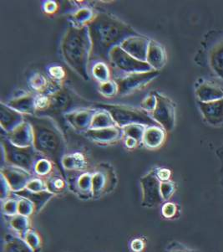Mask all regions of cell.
I'll list each match as a JSON object with an SVG mask.
<instances>
[{"instance_id": "cell-1", "label": "cell", "mask_w": 223, "mask_h": 252, "mask_svg": "<svg viewBox=\"0 0 223 252\" xmlns=\"http://www.w3.org/2000/svg\"><path fill=\"white\" fill-rule=\"evenodd\" d=\"M91 40L89 64L106 62L109 64L110 53L129 37L138 35L131 26L107 13H97L87 25Z\"/></svg>"}, {"instance_id": "cell-2", "label": "cell", "mask_w": 223, "mask_h": 252, "mask_svg": "<svg viewBox=\"0 0 223 252\" xmlns=\"http://www.w3.org/2000/svg\"><path fill=\"white\" fill-rule=\"evenodd\" d=\"M34 133V149L51 160L66 175L63 159L66 151V141L59 125L49 116L25 115Z\"/></svg>"}, {"instance_id": "cell-3", "label": "cell", "mask_w": 223, "mask_h": 252, "mask_svg": "<svg viewBox=\"0 0 223 252\" xmlns=\"http://www.w3.org/2000/svg\"><path fill=\"white\" fill-rule=\"evenodd\" d=\"M91 48L92 45L87 26H70L60 44V51L64 62L84 81L89 80Z\"/></svg>"}, {"instance_id": "cell-4", "label": "cell", "mask_w": 223, "mask_h": 252, "mask_svg": "<svg viewBox=\"0 0 223 252\" xmlns=\"http://www.w3.org/2000/svg\"><path fill=\"white\" fill-rule=\"evenodd\" d=\"M90 102L79 96L70 88L61 86L48 95H36V114L39 116L66 114L74 110L89 108Z\"/></svg>"}, {"instance_id": "cell-5", "label": "cell", "mask_w": 223, "mask_h": 252, "mask_svg": "<svg viewBox=\"0 0 223 252\" xmlns=\"http://www.w3.org/2000/svg\"><path fill=\"white\" fill-rule=\"evenodd\" d=\"M92 107L109 112L116 126L120 128L132 124H140L145 126H160L149 113L142 109L101 102H95Z\"/></svg>"}, {"instance_id": "cell-6", "label": "cell", "mask_w": 223, "mask_h": 252, "mask_svg": "<svg viewBox=\"0 0 223 252\" xmlns=\"http://www.w3.org/2000/svg\"><path fill=\"white\" fill-rule=\"evenodd\" d=\"M1 145L3 150V160L9 165L23 168L26 171L34 174V166L37 161L42 157L35 150L34 146L18 147L10 143L5 137L1 138Z\"/></svg>"}, {"instance_id": "cell-7", "label": "cell", "mask_w": 223, "mask_h": 252, "mask_svg": "<svg viewBox=\"0 0 223 252\" xmlns=\"http://www.w3.org/2000/svg\"><path fill=\"white\" fill-rule=\"evenodd\" d=\"M159 75V70H156L129 74L114 73L113 81L117 85V95H126L142 89Z\"/></svg>"}, {"instance_id": "cell-8", "label": "cell", "mask_w": 223, "mask_h": 252, "mask_svg": "<svg viewBox=\"0 0 223 252\" xmlns=\"http://www.w3.org/2000/svg\"><path fill=\"white\" fill-rule=\"evenodd\" d=\"M109 64L120 74L147 72L153 70L147 62H140L123 51L120 46L114 47L110 53Z\"/></svg>"}, {"instance_id": "cell-9", "label": "cell", "mask_w": 223, "mask_h": 252, "mask_svg": "<svg viewBox=\"0 0 223 252\" xmlns=\"http://www.w3.org/2000/svg\"><path fill=\"white\" fill-rule=\"evenodd\" d=\"M93 198L98 199L111 193L116 186L117 178L109 163H100L91 172Z\"/></svg>"}, {"instance_id": "cell-10", "label": "cell", "mask_w": 223, "mask_h": 252, "mask_svg": "<svg viewBox=\"0 0 223 252\" xmlns=\"http://www.w3.org/2000/svg\"><path fill=\"white\" fill-rule=\"evenodd\" d=\"M156 105L151 118L156 121L166 132H170L176 122V106L170 99L158 93H155Z\"/></svg>"}, {"instance_id": "cell-11", "label": "cell", "mask_w": 223, "mask_h": 252, "mask_svg": "<svg viewBox=\"0 0 223 252\" xmlns=\"http://www.w3.org/2000/svg\"><path fill=\"white\" fill-rule=\"evenodd\" d=\"M161 184L162 181L156 175V169L148 173L140 180L143 206L156 207L164 201L161 192Z\"/></svg>"}, {"instance_id": "cell-12", "label": "cell", "mask_w": 223, "mask_h": 252, "mask_svg": "<svg viewBox=\"0 0 223 252\" xmlns=\"http://www.w3.org/2000/svg\"><path fill=\"white\" fill-rule=\"evenodd\" d=\"M68 186L73 193L81 199L93 198L92 175L87 170L66 171Z\"/></svg>"}, {"instance_id": "cell-13", "label": "cell", "mask_w": 223, "mask_h": 252, "mask_svg": "<svg viewBox=\"0 0 223 252\" xmlns=\"http://www.w3.org/2000/svg\"><path fill=\"white\" fill-rule=\"evenodd\" d=\"M1 174L4 177L14 193L25 189L28 182L34 178L29 172L9 164L2 166Z\"/></svg>"}, {"instance_id": "cell-14", "label": "cell", "mask_w": 223, "mask_h": 252, "mask_svg": "<svg viewBox=\"0 0 223 252\" xmlns=\"http://www.w3.org/2000/svg\"><path fill=\"white\" fill-rule=\"evenodd\" d=\"M151 40V39H148L147 37L138 34L125 39L120 44V47L130 56L134 57L135 59L146 62L148 49Z\"/></svg>"}, {"instance_id": "cell-15", "label": "cell", "mask_w": 223, "mask_h": 252, "mask_svg": "<svg viewBox=\"0 0 223 252\" xmlns=\"http://www.w3.org/2000/svg\"><path fill=\"white\" fill-rule=\"evenodd\" d=\"M97 109L95 108H81L64 114V117L68 124L76 132H84L90 129L93 117Z\"/></svg>"}, {"instance_id": "cell-16", "label": "cell", "mask_w": 223, "mask_h": 252, "mask_svg": "<svg viewBox=\"0 0 223 252\" xmlns=\"http://www.w3.org/2000/svg\"><path fill=\"white\" fill-rule=\"evenodd\" d=\"M84 137L93 143L109 144L120 140L124 137L123 129L118 126L101 129H89L84 132Z\"/></svg>"}, {"instance_id": "cell-17", "label": "cell", "mask_w": 223, "mask_h": 252, "mask_svg": "<svg viewBox=\"0 0 223 252\" xmlns=\"http://www.w3.org/2000/svg\"><path fill=\"white\" fill-rule=\"evenodd\" d=\"M26 121V116L5 104H0V125L6 133L12 132Z\"/></svg>"}, {"instance_id": "cell-18", "label": "cell", "mask_w": 223, "mask_h": 252, "mask_svg": "<svg viewBox=\"0 0 223 252\" xmlns=\"http://www.w3.org/2000/svg\"><path fill=\"white\" fill-rule=\"evenodd\" d=\"M4 136L10 143L18 147H30L34 143L33 129L27 121H25L20 126Z\"/></svg>"}, {"instance_id": "cell-19", "label": "cell", "mask_w": 223, "mask_h": 252, "mask_svg": "<svg viewBox=\"0 0 223 252\" xmlns=\"http://www.w3.org/2000/svg\"><path fill=\"white\" fill-rule=\"evenodd\" d=\"M29 87L39 95H48L61 87V83L51 80L42 73L36 72L29 79Z\"/></svg>"}, {"instance_id": "cell-20", "label": "cell", "mask_w": 223, "mask_h": 252, "mask_svg": "<svg viewBox=\"0 0 223 252\" xmlns=\"http://www.w3.org/2000/svg\"><path fill=\"white\" fill-rule=\"evenodd\" d=\"M199 107L208 124L212 126H219L223 124V99L209 103L199 101Z\"/></svg>"}, {"instance_id": "cell-21", "label": "cell", "mask_w": 223, "mask_h": 252, "mask_svg": "<svg viewBox=\"0 0 223 252\" xmlns=\"http://www.w3.org/2000/svg\"><path fill=\"white\" fill-rule=\"evenodd\" d=\"M45 182L47 190L54 194H60L69 188L66 175L56 165L51 174L45 177Z\"/></svg>"}, {"instance_id": "cell-22", "label": "cell", "mask_w": 223, "mask_h": 252, "mask_svg": "<svg viewBox=\"0 0 223 252\" xmlns=\"http://www.w3.org/2000/svg\"><path fill=\"white\" fill-rule=\"evenodd\" d=\"M35 101L36 95L24 93L22 95H18L11 99L6 105H8L9 107L16 110L18 112H21L24 115H35Z\"/></svg>"}, {"instance_id": "cell-23", "label": "cell", "mask_w": 223, "mask_h": 252, "mask_svg": "<svg viewBox=\"0 0 223 252\" xmlns=\"http://www.w3.org/2000/svg\"><path fill=\"white\" fill-rule=\"evenodd\" d=\"M146 62L153 70H162L167 63V54L165 49L160 43L151 40L148 49Z\"/></svg>"}, {"instance_id": "cell-24", "label": "cell", "mask_w": 223, "mask_h": 252, "mask_svg": "<svg viewBox=\"0 0 223 252\" xmlns=\"http://www.w3.org/2000/svg\"><path fill=\"white\" fill-rule=\"evenodd\" d=\"M195 95L200 102L209 103L223 99V89L218 85L206 82L195 91Z\"/></svg>"}, {"instance_id": "cell-25", "label": "cell", "mask_w": 223, "mask_h": 252, "mask_svg": "<svg viewBox=\"0 0 223 252\" xmlns=\"http://www.w3.org/2000/svg\"><path fill=\"white\" fill-rule=\"evenodd\" d=\"M14 195L29 199L34 205L35 213L38 214L40 212V210H42L43 208L45 207L48 202L53 198L55 194L48 190L41 191V192H32L27 189H25L19 192H15Z\"/></svg>"}, {"instance_id": "cell-26", "label": "cell", "mask_w": 223, "mask_h": 252, "mask_svg": "<svg viewBox=\"0 0 223 252\" xmlns=\"http://www.w3.org/2000/svg\"><path fill=\"white\" fill-rule=\"evenodd\" d=\"M166 140V131L161 126H147L143 136L142 143L148 149L160 148Z\"/></svg>"}, {"instance_id": "cell-27", "label": "cell", "mask_w": 223, "mask_h": 252, "mask_svg": "<svg viewBox=\"0 0 223 252\" xmlns=\"http://www.w3.org/2000/svg\"><path fill=\"white\" fill-rule=\"evenodd\" d=\"M14 232V231H13ZM3 252H34L25 239L17 235L8 234L6 235L5 242L3 245Z\"/></svg>"}, {"instance_id": "cell-28", "label": "cell", "mask_w": 223, "mask_h": 252, "mask_svg": "<svg viewBox=\"0 0 223 252\" xmlns=\"http://www.w3.org/2000/svg\"><path fill=\"white\" fill-rule=\"evenodd\" d=\"M115 126L116 124L109 112H106L105 110L97 109L93 117L90 129L106 128Z\"/></svg>"}, {"instance_id": "cell-29", "label": "cell", "mask_w": 223, "mask_h": 252, "mask_svg": "<svg viewBox=\"0 0 223 252\" xmlns=\"http://www.w3.org/2000/svg\"><path fill=\"white\" fill-rule=\"evenodd\" d=\"M84 158L79 153L71 155H65L63 159V168L64 171L73 170H85Z\"/></svg>"}, {"instance_id": "cell-30", "label": "cell", "mask_w": 223, "mask_h": 252, "mask_svg": "<svg viewBox=\"0 0 223 252\" xmlns=\"http://www.w3.org/2000/svg\"><path fill=\"white\" fill-rule=\"evenodd\" d=\"M9 225L11 227L12 230L21 236L22 238L25 234L27 232V230L30 229L28 217L21 216V215H16L11 217L9 220Z\"/></svg>"}, {"instance_id": "cell-31", "label": "cell", "mask_w": 223, "mask_h": 252, "mask_svg": "<svg viewBox=\"0 0 223 252\" xmlns=\"http://www.w3.org/2000/svg\"><path fill=\"white\" fill-rule=\"evenodd\" d=\"M91 72L93 77L100 84L111 81V70L106 62H99L93 64Z\"/></svg>"}, {"instance_id": "cell-32", "label": "cell", "mask_w": 223, "mask_h": 252, "mask_svg": "<svg viewBox=\"0 0 223 252\" xmlns=\"http://www.w3.org/2000/svg\"><path fill=\"white\" fill-rule=\"evenodd\" d=\"M95 14H95L91 9L88 8H83L76 10L72 15L73 22L76 24L74 26L79 27L87 26L94 19Z\"/></svg>"}, {"instance_id": "cell-33", "label": "cell", "mask_w": 223, "mask_h": 252, "mask_svg": "<svg viewBox=\"0 0 223 252\" xmlns=\"http://www.w3.org/2000/svg\"><path fill=\"white\" fill-rule=\"evenodd\" d=\"M147 126L140 124H132L123 127L124 137L134 138L138 143H142L143 136Z\"/></svg>"}, {"instance_id": "cell-34", "label": "cell", "mask_w": 223, "mask_h": 252, "mask_svg": "<svg viewBox=\"0 0 223 252\" xmlns=\"http://www.w3.org/2000/svg\"><path fill=\"white\" fill-rule=\"evenodd\" d=\"M53 162L51 160L48 159L47 158H40L34 166V174H37L39 177L47 176L48 174H51L54 168H55Z\"/></svg>"}, {"instance_id": "cell-35", "label": "cell", "mask_w": 223, "mask_h": 252, "mask_svg": "<svg viewBox=\"0 0 223 252\" xmlns=\"http://www.w3.org/2000/svg\"><path fill=\"white\" fill-rule=\"evenodd\" d=\"M23 238L26 240L28 246L34 250V252H39L41 249L42 241H41L40 236L36 231H34L32 229H29V230H27V232L25 234Z\"/></svg>"}, {"instance_id": "cell-36", "label": "cell", "mask_w": 223, "mask_h": 252, "mask_svg": "<svg viewBox=\"0 0 223 252\" xmlns=\"http://www.w3.org/2000/svg\"><path fill=\"white\" fill-rule=\"evenodd\" d=\"M18 212H19V215L29 217L33 214L35 213V207H34V204L29 199L19 197Z\"/></svg>"}, {"instance_id": "cell-37", "label": "cell", "mask_w": 223, "mask_h": 252, "mask_svg": "<svg viewBox=\"0 0 223 252\" xmlns=\"http://www.w3.org/2000/svg\"><path fill=\"white\" fill-rule=\"evenodd\" d=\"M18 205H19V197H18V199H9L8 198L3 203V214L9 217H13L16 215H19Z\"/></svg>"}, {"instance_id": "cell-38", "label": "cell", "mask_w": 223, "mask_h": 252, "mask_svg": "<svg viewBox=\"0 0 223 252\" xmlns=\"http://www.w3.org/2000/svg\"><path fill=\"white\" fill-rule=\"evenodd\" d=\"M100 93L107 97H112L117 94V85L114 81H107L105 83H101L99 86Z\"/></svg>"}, {"instance_id": "cell-39", "label": "cell", "mask_w": 223, "mask_h": 252, "mask_svg": "<svg viewBox=\"0 0 223 252\" xmlns=\"http://www.w3.org/2000/svg\"><path fill=\"white\" fill-rule=\"evenodd\" d=\"M26 189L32 191V192H41V191L47 190L45 180H43L40 177H36V178L34 177L28 182Z\"/></svg>"}, {"instance_id": "cell-40", "label": "cell", "mask_w": 223, "mask_h": 252, "mask_svg": "<svg viewBox=\"0 0 223 252\" xmlns=\"http://www.w3.org/2000/svg\"><path fill=\"white\" fill-rule=\"evenodd\" d=\"M175 189H176L175 184L171 181H165L161 184V192L164 200L170 199L175 192Z\"/></svg>"}, {"instance_id": "cell-41", "label": "cell", "mask_w": 223, "mask_h": 252, "mask_svg": "<svg viewBox=\"0 0 223 252\" xmlns=\"http://www.w3.org/2000/svg\"><path fill=\"white\" fill-rule=\"evenodd\" d=\"M49 74L51 79L57 82H60L65 77V71L59 65H54L49 68Z\"/></svg>"}, {"instance_id": "cell-42", "label": "cell", "mask_w": 223, "mask_h": 252, "mask_svg": "<svg viewBox=\"0 0 223 252\" xmlns=\"http://www.w3.org/2000/svg\"><path fill=\"white\" fill-rule=\"evenodd\" d=\"M156 105V97L155 93L148 95L142 101H141V107L145 112H153Z\"/></svg>"}, {"instance_id": "cell-43", "label": "cell", "mask_w": 223, "mask_h": 252, "mask_svg": "<svg viewBox=\"0 0 223 252\" xmlns=\"http://www.w3.org/2000/svg\"><path fill=\"white\" fill-rule=\"evenodd\" d=\"M162 211V215H163L165 218L172 219L173 217L176 216L177 208H176V205L175 204L168 202V203H166L163 205Z\"/></svg>"}, {"instance_id": "cell-44", "label": "cell", "mask_w": 223, "mask_h": 252, "mask_svg": "<svg viewBox=\"0 0 223 252\" xmlns=\"http://www.w3.org/2000/svg\"><path fill=\"white\" fill-rule=\"evenodd\" d=\"M10 192H12L10 186H9L8 182L6 181L4 177L1 174V199H2V200L8 199Z\"/></svg>"}, {"instance_id": "cell-45", "label": "cell", "mask_w": 223, "mask_h": 252, "mask_svg": "<svg viewBox=\"0 0 223 252\" xmlns=\"http://www.w3.org/2000/svg\"><path fill=\"white\" fill-rule=\"evenodd\" d=\"M43 9H44V11L45 13H47V14H54V13H56V12L58 11L59 6H58L56 2L47 1L43 5Z\"/></svg>"}, {"instance_id": "cell-46", "label": "cell", "mask_w": 223, "mask_h": 252, "mask_svg": "<svg viewBox=\"0 0 223 252\" xmlns=\"http://www.w3.org/2000/svg\"><path fill=\"white\" fill-rule=\"evenodd\" d=\"M156 175L162 182L169 181L170 171L167 168H158V169H156Z\"/></svg>"}, {"instance_id": "cell-47", "label": "cell", "mask_w": 223, "mask_h": 252, "mask_svg": "<svg viewBox=\"0 0 223 252\" xmlns=\"http://www.w3.org/2000/svg\"><path fill=\"white\" fill-rule=\"evenodd\" d=\"M145 247V243L141 239H135L131 241V248L134 252H141Z\"/></svg>"}, {"instance_id": "cell-48", "label": "cell", "mask_w": 223, "mask_h": 252, "mask_svg": "<svg viewBox=\"0 0 223 252\" xmlns=\"http://www.w3.org/2000/svg\"><path fill=\"white\" fill-rule=\"evenodd\" d=\"M125 144L128 149H135V148H137V146L139 145V143L137 140H135L134 138L126 137Z\"/></svg>"}, {"instance_id": "cell-49", "label": "cell", "mask_w": 223, "mask_h": 252, "mask_svg": "<svg viewBox=\"0 0 223 252\" xmlns=\"http://www.w3.org/2000/svg\"><path fill=\"white\" fill-rule=\"evenodd\" d=\"M169 252H196L193 250L188 249L187 247H183V246H176L170 248Z\"/></svg>"}]
</instances>
